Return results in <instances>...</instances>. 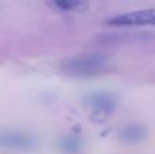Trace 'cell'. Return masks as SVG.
I'll return each instance as SVG.
<instances>
[{"label":"cell","mask_w":155,"mask_h":154,"mask_svg":"<svg viewBox=\"0 0 155 154\" xmlns=\"http://www.w3.org/2000/svg\"><path fill=\"white\" fill-rule=\"evenodd\" d=\"M111 59L102 53H82L62 60L60 70L73 77L89 78L104 74L110 68Z\"/></svg>","instance_id":"6da1fadb"},{"label":"cell","mask_w":155,"mask_h":154,"mask_svg":"<svg viewBox=\"0 0 155 154\" xmlns=\"http://www.w3.org/2000/svg\"><path fill=\"white\" fill-rule=\"evenodd\" d=\"M84 101L91 111L104 115L114 113L119 105L117 95L108 91H94L89 93L86 95Z\"/></svg>","instance_id":"3957f363"},{"label":"cell","mask_w":155,"mask_h":154,"mask_svg":"<svg viewBox=\"0 0 155 154\" xmlns=\"http://www.w3.org/2000/svg\"><path fill=\"white\" fill-rule=\"evenodd\" d=\"M35 146V139L31 134L21 130H0V148L8 150L27 151Z\"/></svg>","instance_id":"277c9868"},{"label":"cell","mask_w":155,"mask_h":154,"mask_svg":"<svg viewBox=\"0 0 155 154\" xmlns=\"http://www.w3.org/2000/svg\"><path fill=\"white\" fill-rule=\"evenodd\" d=\"M55 5H57L58 8H61L64 11H72L78 8L79 6L82 5L81 2L79 1H58L55 3Z\"/></svg>","instance_id":"ba28073f"},{"label":"cell","mask_w":155,"mask_h":154,"mask_svg":"<svg viewBox=\"0 0 155 154\" xmlns=\"http://www.w3.org/2000/svg\"><path fill=\"white\" fill-rule=\"evenodd\" d=\"M110 27H138V25H155V8L123 13L111 17L106 21Z\"/></svg>","instance_id":"7a4b0ae2"},{"label":"cell","mask_w":155,"mask_h":154,"mask_svg":"<svg viewBox=\"0 0 155 154\" xmlns=\"http://www.w3.org/2000/svg\"><path fill=\"white\" fill-rule=\"evenodd\" d=\"M149 37L150 33L146 32H117L104 34L100 36L98 41L104 45H123L147 40Z\"/></svg>","instance_id":"5b68a950"},{"label":"cell","mask_w":155,"mask_h":154,"mask_svg":"<svg viewBox=\"0 0 155 154\" xmlns=\"http://www.w3.org/2000/svg\"><path fill=\"white\" fill-rule=\"evenodd\" d=\"M59 148L64 153L75 154L78 153L81 149V142L78 137L73 135H65L60 138Z\"/></svg>","instance_id":"52a82bcc"},{"label":"cell","mask_w":155,"mask_h":154,"mask_svg":"<svg viewBox=\"0 0 155 154\" xmlns=\"http://www.w3.org/2000/svg\"><path fill=\"white\" fill-rule=\"evenodd\" d=\"M148 130L139 123H130L121 128L118 132V139L123 144L137 145L148 138Z\"/></svg>","instance_id":"8992f818"}]
</instances>
